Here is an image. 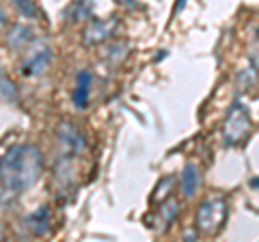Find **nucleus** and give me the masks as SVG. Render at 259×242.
<instances>
[{
  "instance_id": "obj_7",
  "label": "nucleus",
  "mask_w": 259,
  "mask_h": 242,
  "mask_svg": "<svg viewBox=\"0 0 259 242\" xmlns=\"http://www.w3.org/2000/svg\"><path fill=\"white\" fill-rule=\"evenodd\" d=\"M35 39L37 37H35L32 26H28V24H13L9 28V33H7V46L15 52H24Z\"/></svg>"
},
{
  "instance_id": "obj_1",
  "label": "nucleus",
  "mask_w": 259,
  "mask_h": 242,
  "mask_svg": "<svg viewBox=\"0 0 259 242\" xmlns=\"http://www.w3.org/2000/svg\"><path fill=\"white\" fill-rule=\"evenodd\" d=\"M44 171V156L35 145L18 143L0 156V184L7 192H24L35 184Z\"/></svg>"
},
{
  "instance_id": "obj_8",
  "label": "nucleus",
  "mask_w": 259,
  "mask_h": 242,
  "mask_svg": "<svg viewBox=\"0 0 259 242\" xmlns=\"http://www.w3.org/2000/svg\"><path fill=\"white\" fill-rule=\"evenodd\" d=\"M91 89H93V74L89 69H82L76 76V89H74V95H71V102H74V106L78 110H84L89 106Z\"/></svg>"
},
{
  "instance_id": "obj_2",
  "label": "nucleus",
  "mask_w": 259,
  "mask_h": 242,
  "mask_svg": "<svg viewBox=\"0 0 259 242\" xmlns=\"http://www.w3.org/2000/svg\"><path fill=\"white\" fill-rule=\"evenodd\" d=\"M229 214V204L225 197H209L199 206L197 216H194V227L203 236H216L227 223Z\"/></svg>"
},
{
  "instance_id": "obj_19",
  "label": "nucleus",
  "mask_w": 259,
  "mask_h": 242,
  "mask_svg": "<svg viewBox=\"0 0 259 242\" xmlns=\"http://www.w3.org/2000/svg\"><path fill=\"white\" fill-rule=\"evenodd\" d=\"M117 3H119V5H132L134 0H117Z\"/></svg>"
},
{
  "instance_id": "obj_11",
  "label": "nucleus",
  "mask_w": 259,
  "mask_h": 242,
  "mask_svg": "<svg viewBox=\"0 0 259 242\" xmlns=\"http://www.w3.org/2000/svg\"><path fill=\"white\" fill-rule=\"evenodd\" d=\"M201 186V171L194 165H186L182 171V192L184 197H194Z\"/></svg>"
},
{
  "instance_id": "obj_5",
  "label": "nucleus",
  "mask_w": 259,
  "mask_h": 242,
  "mask_svg": "<svg viewBox=\"0 0 259 242\" xmlns=\"http://www.w3.org/2000/svg\"><path fill=\"white\" fill-rule=\"evenodd\" d=\"M26 56L22 61V74L24 76H39L50 67L52 63V48L41 39H35L26 50Z\"/></svg>"
},
{
  "instance_id": "obj_16",
  "label": "nucleus",
  "mask_w": 259,
  "mask_h": 242,
  "mask_svg": "<svg viewBox=\"0 0 259 242\" xmlns=\"http://www.w3.org/2000/svg\"><path fill=\"white\" fill-rule=\"evenodd\" d=\"M7 26H9V15L3 9V5H0V33H5Z\"/></svg>"
},
{
  "instance_id": "obj_9",
  "label": "nucleus",
  "mask_w": 259,
  "mask_h": 242,
  "mask_svg": "<svg viewBox=\"0 0 259 242\" xmlns=\"http://www.w3.org/2000/svg\"><path fill=\"white\" fill-rule=\"evenodd\" d=\"M50 223H52V214H50V208L48 206H41L39 210H35V212L24 221L26 229L32 236H48V233H50Z\"/></svg>"
},
{
  "instance_id": "obj_6",
  "label": "nucleus",
  "mask_w": 259,
  "mask_h": 242,
  "mask_svg": "<svg viewBox=\"0 0 259 242\" xmlns=\"http://www.w3.org/2000/svg\"><path fill=\"white\" fill-rule=\"evenodd\" d=\"M56 139H59L65 156H78V154H82L84 147H87L84 136L80 134V130L76 126L67 124V121H63V124L56 126Z\"/></svg>"
},
{
  "instance_id": "obj_17",
  "label": "nucleus",
  "mask_w": 259,
  "mask_h": 242,
  "mask_svg": "<svg viewBox=\"0 0 259 242\" xmlns=\"http://www.w3.org/2000/svg\"><path fill=\"white\" fill-rule=\"evenodd\" d=\"M250 59H253V63L259 67V39L253 44V50H250Z\"/></svg>"
},
{
  "instance_id": "obj_18",
  "label": "nucleus",
  "mask_w": 259,
  "mask_h": 242,
  "mask_svg": "<svg viewBox=\"0 0 259 242\" xmlns=\"http://www.w3.org/2000/svg\"><path fill=\"white\" fill-rule=\"evenodd\" d=\"M186 7V0H177L175 3V9H173V13H180V9H184Z\"/></svg>"
},
{
  "instance_id": "obj_4",
  "label": "nucleus",
  "mask_w": 259,
  "mask_h": 242,
  "mask_svg": "<svg viewBox=\"0 0 259 242\" xmlns=\"http://www.w3.org/2000/svg\"><path fill=\"white\" fill-rule=\"evenodd\" d=\"M119 28V18L117 15H110V18H91L89 24L82 30V46L84 48H95L106 44L108 39L115 37Z\"/></svg>"
},
{
  "instance_id": "obj_15",
  "label": "nucleus",
  "mask_w": 259,
  "mask_h": 242,
  "mask_svg": "<svg viewBox=\"0 0 259 242\" xmlns=\"http://www.w3.org/2000/svg\"><path fill=\"white\" fill-rule=\"evenodd\" d=\"M171 186H173V177H164L160 184H158V188H156V192H153V201H162V190H164V197L171 192Z\"/></svg>"
},
{
  "instance_id": "obj_10",
  "label": "nucleus",
  "mask_w": 259,
  "mask_h": 242,
  "mask_svg": "<svg viewBox=\"0 0 259 242\" xmlns=\"http://www.w3.org/2000/svg\"><path fill=\"white\" fill-rule=\"evenodd\" d=\"M259 87V76H257V69L255 67H246L242 69L238 78H236V91L240 95H255Z\"/></svg>"
},
{
  "instance_id": "obj_12",
  "label": "nucleus",
  "mask_w": 259,
  "mask_h": 242,
  "mask_svg": "<svg viewBox=\"0 0 259 242\" xmlns=\"http://www.w3.org/2000/svg\"><path fill=\"white\" fill-rule=\"evenodd\" d=\"M11 5L15 7V11H18L22 18H30V20H35L41 15V11H39V7L35 0H11Z\"/></svg>"
},
{
  "instance_id": "obj_3",
  "label": "nucleus",
  "mask_w": 259,
  "mask_h": 242,
  "mask_svg": "<svg viewBox=\"0 0 259 242\" xmlns=\"http://www.w3.org/2000/svg\"><path fill=\"white\" fill-rule=\"evenodd\" d=\"M250 132H253V121H250L248 110L242 106L240 102H233L231 108L227 110L223 121V141L229 147H240L248 141Z\"/></svg>"
},
{
  "instance_id": "obj_14",
  "label": "nucleus",
  "mask_w": 259,
  "mask_h": 242,
  "mask_svg": "<svg viewBox=\"0 0 259 242\" xmlns=\"http://www.w3.org/2000/svg\"><path fill=\"white\" fill-rule=\"evenodd\" d=\"M0 100L3 102H15L18 100V91H15L11 80L5 76L3 69H0Z\"/></svg>"
},
{
  "instance_id": "obj_13",
  "label": "nucleus",
  "mask_w": 259,
  "mask_h": 242,
  "mask_svg": "<svg viewBox=\"0 0 259 242\" xmlns=\"http://www.w3.org/2000/svg\"><path fill=\"white\" fill-rule=\"evenodd\" d=\"M89 15H91V3H89V0H76V3L67 9L69 22H78L82 18H89Z\"/></svg>"
}]
</instances>
